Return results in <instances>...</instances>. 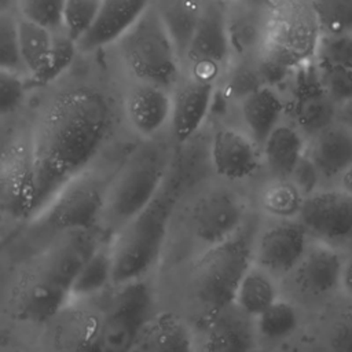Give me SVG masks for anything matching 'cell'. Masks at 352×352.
<instances>
[{
  "label": "cell",
  "instance_id": "cell-1",
  "mask_svg": "<svg viewBox=\"0 0 352 352\" xmlns=\"http://www.w3.org/2000/svg\"><path fill=\"white\" fill-rule=\"evenodd\" d=\"M113 126L109 99L88 87L52 95L29 135V162L18 216L34 219L73 179L88 169Z\"/></svg>",
  "mask_w": 352,
  "mask_h": 352
},
{
  "label": "cell",
  "instance_id": "cell-2",
  "mask_svg": "<svg viewBox=\"0 0 352 352\" xmlns=\"http://www.w3.org/2000/svg\"><path fill=\"white\" fill-rule=\"evenodd\" d=\"M177 195L176 179L166 176L154 198L109 239L113 286L142 280L157 264Z\"/></svg>",
  "mask_w": 352,
  "mask_h": 352
},
{
  "label": "cell",
  "instance_id": "cell-3",
  "mask_svg": "<svg viewBox=\"0 0 352 352\" xmlns=\"http://www.w3.org/2000/svg\"><path fill=\"white\" fill-rule=\"evenodd\" d=\"M168 173V157L161 146L138 147L110 176L96 228L110 239L158 192Z\"/></svg>",
  "mask_w": 352,
  "mask_h": 352
},
{
  "label": "cell",
  "instance_id": "cell-4",
  "mask_svg": "<svg viewBox=\"0 0 352 352\" xmlns=\"http://www.w3.org/2000/svg\"><path fill=\"white\" fill-rule=\"evenodd\" d=\"M253 230L243 224L232 236L208 246L192 268V292L209 319L234 305L236 287L253 260Z\"/></svg>",
  "mask_w": 352,
  "mask_h": 352
},
{
  "label": "cell",
  "instance_id": "cell-5",
  "mask_svg": "<svg viewBox=\"0 0 352 352\" xmlns=\"http://www.w3.org/2000/svg\"><path fill=\"white\" fill-rule=\"evenodd\" d=\"M114 45L135 81L172 91L182 78V62L153 3Z\"/></svg>",
  "mask_w": 352,
  "mask_h": 352
},
{
  "label": "cell",
  "instance_id": "cell-6",
  "mask_svg": "<svg viewBox=\"0 0 352 352\" xmlns=\"http://www.w3.org/2000/svg\"><path fill=\"white\" fill-rule=\"evenodd\" d=\"M110 176L85 169L69 182L30 221L34 238L44 246L56 235L78 228H96ZM98 230V228H96Z\"/></svg>",
  "mask_w": 352,
  "mask_h": 352
},
{
  "label": "cell",
  "instance_id": "cell-7",
  "mask_svg": "<svg viewBox=\"0 0 352 352\" xmlns=\"http://www.w3.org/2000/svg\"><path fill=\"white\" fill-rule=\"evenodd\" d=\"M154 314V296L143 279L118 286L99 319L91 352H132Z\"/></svg>",
  "mask_w": 352,
  "mask_h": 352
},
{
  "label": "cell",
  "instance_id": "cell-8",
  "mask_svg": "<svg viewBox=\"0 0 352 352\" xmlns=\"http://www.w3.org/2000/svg\"><path fill=\"white\" fill-rule=\"evenodd\" d=\"M319 36L308 1L278 0L268 43L261 56L294 72L314 60Z\"/></svg>",
  "mask_w": 352,
  "mask_h": 352
},
{
  "label": "cell",
  "instance_id": "cell-9",
  "mask_svg": "<svg viewBox=\"0 0 352 352\" xmlns=\"http://www.w3.org/2000/svg\"><path fill=\"white\" fill-rule=\"evenodd\" d=\"M231 59L226 3L205 0L201 19L183 59V69L188 77L217 84Z\"/></svg>",
  "mask_w": 352,
  "mask_h": 352
},
{
  "label": "cell",
  "instance_id": "cell-10",
  "mask_svg": "<svg viewBox=\"0 0 352 352\" xmlns=\"http://www.w3.org/2000/svg\"><path fill=\"white\" fill-rule=\"evenodd\" d=\"M278 0L226 3L227 33L232 58L256 62L264 54Z\"/></svg>",
  "mask_w": 352,
  "mask_h": 352
},
{
  "label": "cell",
  "instance_id": "cell-11",
  "mask_svg": "<svg viewBox=\"0 0 352 352\" xmlns=\"http://www.w3.org/2000/svg\"><path fill=\"white\" fill-rule=\"evenodd\" d=\"M292 76L286 110H290L294 126L302 135L314 138L337 121L338 106L326 94L314 60L297 67Z\"/></svg>",
  "mask_w": 352,
  "mask_h": 352
},
{
  "label": "cell",
  "instance_id": "cell-12",
  "mask_svg": "<svg viewBox=\"0 0 352 352\" xmlns=\"http://www.w3.org/2000/svg\"><path fill=\"white\" fill-rule=\"evenodd\" d=\"M102 239L106 238L96 228L65 231L44 246L37 270L70 293L77 272Z\"/></svg>",
  "mask_w": 352,
  "mask_h": 352
},
{
  "label": "cell",
  "instance_id": "cell-13",
  "mask_svg": "<svg viewBox=\"0 0 352 352\" xmlns=\"http://www.w3.org/2000/svg\"><path fill=\"white\" fill-rule=\"evenodd\" d=\"M191 224L197 239L206 248L223 242L245 224L243 202L230 190H212L194 206Z\"/></svg>",
  "mask_w": 352,
  "mask_h": 352
},
{
  "label": "cell",
  "instance_id": "cell-14",
  "mask_svg": "<svg viewBox=\"0 0 352 352\" xmlns=\"http://www.w3.org/2000/svg\"><path fill=\"white\" fill-rule=\"evenodd\" d=\"M298 221L308 234L338 242L352 236V197L342 190L312 192L304 197Z\"/></svg>",
  "mask_w": 352,
  "mask_h": 352
},
{
  "label": "cell",
  "instance_id": "cell-15",
  "mask_svg": "<svg viewBox=\"0 0 352 352\" xmlns=\"http://www.w3.org/2000/svg\"><path fill=\"white\" fill-rule=\"evenodd\" d=\"M308 249V232L300 221L280 220L261 232L253 258L270 274H287L298 265Z\"/></svg>",
  "mask_w": 352,
  "mask_h": 352
},
{
  "label": "cell",
  "instance_id": "cell-16",
  "mask_svg": "<svg viewBox=\"0 0 352 352\" xmlns=\"http://www.w3.org/2000/svg\"><path fill=\"white\" fill-rule=\"evenodd\" d=\"M217 84L182 77L172 92L170 129L173 139L183 144L197 135L205 124L214 102Z\"/></svg>",
  "mask_w": 352,
  "mask_h": 352
},
{
  "label": "cell",
  "instance_id": "cell-17",
  "mask_svg": "<svg viewBox=\"0 0 352 352\" xmlns=\"http://www.w3.org/2000/svg\"><path fill=\"white\" fill-rule=\"evenodd\" d=\"M153 0H100L89 29L77 41L78 52H92L126 33L150 7Z\"/></svg>",
  "mask_w": 352,
  "mask_h": 352
},
{
  "label": "cell",
  "instance_id": "cell-18",
  "mask_svg": "<svg viewBox=\"0 0 352 352\" xmlns=\"http://www.w3.org/2000/svg\"><path fill=\"white\" fill-rule=\"evenodd\" d=\"M172 92L166 88L135 81L124 100V113L129 126L144 139L154 138L169 124Z\"/></svg>",
  "mask_w": 352,
  "mask_h": 352
},
{
  "label": "cell",
  "instance_id": "cell-19",
  "mask_svg": "<svg viewBox=\"0 0 352 352\" xmlns=\"http://www.w3.org/2000/svg\"><path fill=\"white\" fill-rule=\"evenodd\" d=\"M210 161L214 172L231 182L250 177L260 165L257 144L234 128L217 129L210 140Z\"/></svg>",
  "mask_w": 352,
  "mask_h": 352
},
{
  "label": "cell",
  "instance_id": "cell-20",
  "mask_svg": "<svg viewBox=\"0 0 352 352\" xmlns=\"http://www.w3.org/2000/svg\"><path fill=\"white\" fill-rule=\"evenodd\" d=\"M69 305V290L37 268L23 283L16 300L21 318L33 324L52 323Z\"/></svg>",
  "mask_w": 352,
  "mask_h": 352
},
{
  "label": "cell",
  "instance_id": "cell-21",
  "mask_svg": "<svg viewBox=\"0 0 352 352\" xmlns=\"http://www.w3.org/2000/svg\"><path fill=\"white\" fill-rule=\"evenodd\" d=\"M239 107L248 136L260 147L280 124L286 100L274 85L263 84L243 95L239 99Z\"/></svg>",
  "mask_w": 352,
  "mask_h": 352
},
{
  "label": "cell",
  "instance_id": "cell-22",
  "mask_svg": "<svg viewBox=\"0 0 352 352\" xmlns=\"http://www.w3.org/2000/svg\"><path fill=\"white\" fill-rule=\"evenodd\" d=\"M209 320L202 352H258L249 316L236 307L232 305Z\"/></svg>",
  "mask_w": 352,
  "mask_h": 352
},
{
  "label": "cell",
  "instance_id": "cell-23",
  "mask_svg": "<svg viewBox=\"0 0 352 352\" xmlns=\"http://www.w3.org/2000/svg\"><path fill=\"white\" fill-rule=\"evenodd\" d=\"M342 264L340 253L330 246L308 248L296 267L298 283L314 294H327L340 285Z\"/></svg>",
  "mask_w": 352,
  "mask_h": 352
},
{
  "label": "cell",
  "instance_id": "cell-24",
  "mask_svg": "<svg viewBox=\"0 0 352 352\" xmlns=\"http://www.w3.org/2000/svg\"><path fill=\"white\" fill-rule=\"evenodd\" d=\"M320 177L340 176L352 164V132L340 122H334L314 136L308 155Z\"/></svg>",
  "mask_w": 352,
  "mask_h": 352
},
{
  "label": "cell",
  "instance_id": "cell-25",
  "mask_svg": "<svg viewBox=\"0 0 352 352\" xmlns=\"http://www.w3.org/2000/svg\"><path fill=\"white\" fill-rule=\"evenodd\" d=\"M205 0H153V6L172 40L183 66V59L198 22Z\"/></svg>",
  "mask_w": 352,
  "mask_h": 352
},
{
  "label": "cell",
  "instance_id": "cell-26",
  "mask_svg": "<svg viewBox=\"0 0 352 352\" xmlns=\"http://www.w3.org/2000/svg\"><path fill=\"white\" fill-rule=\"evenodd\" d=\"M263 158L276 179H289L300 160L305 155L304 135L289 124H279L263 142Z\"/></svg>",
  "mask_w": 352,
  "mask_h": 352
},
{
  "label": "cell",
  "instance_id": "cell-27",
  "mask_svg": "<svg viewBox=\"0 0 352 352\" xmlns=\"http://www.w3.org/2000/svg\"><path fill=\"white\" fill-rule=\"evenodd\" d=\"M19 54L29 87L41 77L55 48V32L18 16Z\"/></svg>",
  "mask_w": 352,
  "mask_h": 352
},
{
  "label": "cell",
  "instance_id": "cell-28",
  "mask_svg": "<svg viewBox=\"0 0 352 352\" xmlns=\"http://www.w3.org/2000/svg\"><path fill=\"white\" fill-rule=\"evenodd\" d=\"M113 286L110 241L102 239L77 272L70 286V304L89 300Z\"/></svg>",
  "mask_w": 352,
  "mask_h": 352
},
{
  "label": "cell",
  "instance_id": "cell-29",
  "mask_svg": "<svg viewBox=\"0 0 352 352\" xmlns=\"http://www.w3.org/2000/svg\"><path fill=\"white\" fill-rule=\"evenodd\" d=\"M276 292L270 272L260 267H250L236 287L234 307L249 318H257L278 298Z\"/></svg>",
  "mask_w": 352,
  "mask_h": 352
},
{
  "label": "cell",
  "instance_id": "cell-30",
  "mask_svg": "<svg viewBox=\"0 0 352 352\" xmlns=\"http://www.w3.org/2000/svg\"><path fill=\"white\" fill-rule=\"evenodd\" d=\"M320 36L352 34V0H309Z\"/></svg>",
  "mask_w": 352,
  "mask_h": 352
},
{
  "label": "cell",
  "instance_id": "cell-31",
  "mask_svg": "<svg viewBox=\"0 0 352 352\" xmlns=\"http://www.w3.org/2000/svg\"><path fill=\"white\" fill-rule=\"evenodd\" d=\"M150 352H194L188 327L173 314H162L154 322Z\"/></svg>",
  "mask_w": 352,
  "mask_h": 352
},
{
  "label": "cell",
  "instance_id": "cell-32",
  "mask_svg": "<svg viewBox=\"0 0 352 352\" xmlns=\"http://www.w3.org/2000/svg\"><path fill=\"white\" fill-rule=\"evenodd\" d=\"M304 195L290 179H276L268 184L261 195L263 209L280 220H293L298 216Z\"/></svg>",
  "mask_w": 352,
  "mask_h": 352
},
{
  "label": "cell",
  "instance_id": "cell-33",
  "mask_svg": "<svg viewBox=\"0 0 352 352\" xmlns=\"http://www.w3.org/2000/svg\"><path fill=\"white\" fill-rule=\"evenodd\" d=\"M258 333L268 340H282L289 337L298 324L296 308L285 301L276 298L265 311L257 318Z\"/></svg>",
  "mask_w": 352,
  "mask_h": 352
},
{
  "label": "cell",
  "instance_id": "cell-34",
  "mask_svg": "<svg viewBox=\"0 0 352 352\" xmlns=\"http://www.w3.org/2000/svg\"><path fill=\"white\" fill-rule=\"evenodd\" d=\"M319 80L330 99L341 106L352 99V69L314 58Z\"/></svg>",
  "mask_w": 352,
  "mask_h": 352
},
{
  "label": "cell",
  "instance_id": "cell-35",
  "mask_svg": "<svg viewBox=\"0 0 352 352\" xmlns=\"http://www.w3.org/2000/svg\"><path fill=\"white\" fill-rule=\"evenodd\" d=\"M0 69L25 76L19 54L18 15L10 10L0 12Z\"/></svg>",
  "mask_w": 352,
  "mask_h": 352
},
{
  "label": "cell",
  "instance_id": "cell-36",
  "mask_svg": "<svg viewBox=\"0 0 352 352\" xmlns=\"http://www.w3.org/2000/svg\"><path fill=\"white\" fill-rule=\"evenodd\" d=\"M66 0H16L18 16L50 30L62 29Z\"/></svg>",
  "mask_w": 352,
  "mask_h": 352
},
{
  "label": "cell",
  "instance_id": "cell-37",
  "mask_svg": "<svg viewBox=\"0 0 352 352\" xmlns=\"http://www.w3.org/2000/svg\"><path fill=\"white\" fill-rule=\"evenodd\" d=\"M29 84L23 74L0 69V121L12 118L23 106Z\"/></svg>",
  "mask_w": 352,
  "mask_h": 352
},
{
  "label": "cell",
  "instance_id": "cell-38",
  "mask_svg": "<svg viewBox=\"0 0 352 352\" xmlns=\"http://www.w3.org/2000/svg\"><path fill=\"white\" fill-rule=\"evenodd\" d=\"M100 0H66L62 30L76 44L89 29Z\"/></svg>",
  "mask_w": 352,
  "mask_h": 352
},
{
  "label": "cell",
  "instance_id": "cell-39",
  "mask_svg": "<svg viewBox=\"0 0 352 352\" xmlns=\"http://www.w3.org/2000/svg\"><path fill=\"white\" fill-rule=\"evenodd\" d=\"M315 58L352 69V34L319 36Z\"/></svg>",
  "mask_w": 352,
  "mask_h": 352
},
{
  "label": "cell",
  "instance_id": "cell-40",
  "mask_svg": "<svg viewBox=\"0 0 352 352\" xmlns=\"http://www.w3.org/2000/svg\"><path fill=\"white\" fill-rule=\"evenodd\" d=\"M289 179L294 183V186L300 190V192L304 197H307L315 192V188L320 179V173L316 169L312 160L308 155H304L297 164V166L294 168V170L292 172Z\"/></svg>",
  "mask_w": 352,
  "mask_h": 352
},
{
  "label": "cell",
  "instance_id": "cell-41",
  "mask_svg": "<svg viewBox=\"0 0 352 352\" xmlns=\"http://www.w3.org/2000/svg\"><path fill=\"white\" fill-rule=\"evenodd\" d=\"M337 352H352V316L345 318L337 327L333 340Z\"/></svg>",
  "mask_w": 352,
  "mask_h": 352
},
{
  "label": "cell",
  "instance_id": "cell-42",
  "mask_svg": "<svg viewBox=\"0 0 352 352\" xmlns=\"http://www.w3.org/2000/svg\"><path fill=\"white\" fill-rule=\"evenodd\" d=\"M14 217H16L15 212L12 210L10 204L0 197V241L11 236L10 224Z\"/></svg>",
  "mask_w": 352,
  "mask_h": 352
},
{
  "label": "cell",
  "instance_id": "cell-43",
  "mask_svg": "<svg viewBox=\"0 0 352 352\" xmlns=\"http://www.w3.org/2000/svg\"><path fill=\"white\" fill-rule=\"evenodd\" d=\"M337 122L344 125L352 132V99L338 106L337 110Z\"/></svg>",
  "mask_w": 352,
  "mask_h": 352
},
{
  "label": "cell",
  "instance_id": "cell-44",
  "mask_svg": "<svg viewBox=\"0 0 352 352\" xmlns=\"http://www.w3.org/2000/svg\"><path fill=\"white\" fill-rule=\"evenodd\" d=\"M340 285L342 286L345 293L352 297V256L342 264Z\"/></svg>",
  "mask_w": 352,
  "mask_h": 352
},
{
  "label": "cell",
  "instance_id": "cell-45",
  "mask_svg": "<svg viewBox=\"0 0 352 352\" xmlns=\"http://www.w3.org/2000/svg\"><path fill=\"white\" fill-rule=\"evenodd\" d=\"M341 177V190L352 197V164L340 175Z\"/></svg>",
  "mask_w": 352,
  "mask_h": 352
},
{
  "label": "cell",
  "instance_id": "cell-46",
  "mask_svg": "<svg viewBox=\"0 0 352 352\" xmlns=\"http://www.w3.org/2000/svg\"><path fill=\"white\" fill-rule=\"evenodd\" d=\"M8 10V0H0V12Z\"/></svg>",
  "mask_w": 352,
  "mask_h": 352
},
{
  "label": "cell",
  "instance_id": "cell-47",
  "mask_svg": "<svg viewBox=\"0 0 352 352\" xmlns=\"http://www.w3.org/2000/svg\"><path fill=\"white\" fill-rule=\"evenodd\" d=\"M10 239H11V236H8V238H6V239H3V241H0V253L4 250V248L7 246V243L10 242Z\"/></svg>",
  "mask_w": 352,
  "mask_h": 352
},
{
  "label": "cell",
  "instance_id": "cell-48",
  "mask_svg": "<svg viewBox=\"0 0 352 352\" xmlns=\"http://www.w3.org/2000/svg\"><path fill=\"white\" fill-rule=\"evenodd\" d=\"M221 1H224V3H234V1H238V0H221Z\"/></svg>",
  "mask_w": 352,
  "mask_h": 352
},
{
  "label": "cell",
  "instance_id": "cell-49",
  "mask_svg": "<svg viewBox=\"0 0 352 352\" xmlns=\"http://www.w3.org/2000/svg\"><path fill=\"white\" fill-rule=\"evenodd\" d=\"M304 1H309V0H304Z\"/></svg>",
  "mask_w": 352,
  "mask_h": 352
}]
</instances>
